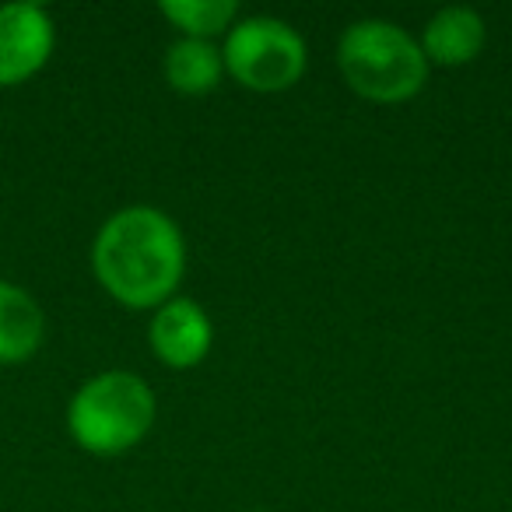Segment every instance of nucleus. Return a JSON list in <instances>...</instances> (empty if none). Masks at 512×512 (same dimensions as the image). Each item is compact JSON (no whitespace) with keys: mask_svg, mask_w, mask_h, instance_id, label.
<instances>
[{"mask_svg":"<svg viewBox=\"0 0 512 512\" xmlns=\"http://www.w3.org/2000/svg\"><path fill=\"white\" fill-rule=\"evenodd\" d=\"M92 267L102 288L123 306H162L183 278V235L176 221L155 207H123L95 235Z\"/></svg>","mask_w":512,"mask_h":512,"instance_id":"f257e3e1","label":"nucleus"},{"mask_svg":"<svg viewBox=\"0 0 512 512\" xmlns=\"http://www.w3.org/2000/svg\"><path fill=\"white\" fill-rule=\"evenodd\" d=\"M225 71L253 92H285L306 71V43L278 18H246L225 39Z\"/></svg>","mask_w":512,"mask_h":512,"instance_id":"20e7f679","label":"nucleus"},{"mask_svg":"<svg viewBox=\"0 0 512 512\" xmlns=\"http://www.w3.org/2000/svg\"><path fill=\"white\" fill-rule=\"evenodd\" d=\"M221 71H225V60H221V50L211 46V39L186 36L165 53V78L183 95H204L218 88Z\"/></svg>","mask_w":512,"mask_h":512,"instance_id":"1a4fd4ad","label":"nucleus"},{"mask_svg":"<svg viewBox=\"0 0 512 512\" xmlns=\"http://www.w3.org/2000/svg\"><path fill=\"white\" fill-rule=\"evenodd\" d=\"M43 309L22 288L0 281V362H25L43 344Z\"/></svg>","mask_w":512,"mask_h":512,"instance_id":"6e6552de","label":"nucleus"},{"mask_svg":"<svg viewBox=\"0 0 512 512\" xmlns=\"http://www.w3.org/2000/svg\"><path fill=\"white\" fill-rule=\"evenodd\" d=\"M211 320L193 299H169L151 320V348L172 369H190L211 351Z\"/></svg>","mask_w":512,"mask_h":512,"instance_id":"423d86ee","label":"nucleus"},{"mask_svg":"<svg viewBox=\"0 0 512 512\" xmlns=\"http://www.w3.org/2000/svg\"><path fill=\"white\" fill-rule=\"evenodd\" d=\"M155 421V393L134 372H102L74 393L67 428L88 453L116 456L148 435Z\"/></svg>","mask_w":512,"mask_h":512,"instance_id":"7ed1b4c3","label":"nucleus"},{"mask_svg":"<svg viewBox=\"0 0 512 512\" xmlns=\"http://www.w3.org/2000/svg\"><path fill=\"white\" fill-rule=\"evenodd\" d=\"M53 53V22L39 4L0 8V85L32 78Z\"/></svg>","mask_w":512,"mask_h":512,"instance_id":"39448f33","label":"nucleus"},{"mask_svg":"<svg viewBox=\"0 0 512 512\" xmlns=\"http://www.w3.org/2000/svg\"><path fill=\"white\" fill-rule=\"evenodd\" d=\"M337 64L344 81L372 102H404L418 95L428 78L421 46L404 29L379 18H365L344 29Z\"/></svg>","mask_w":512,"mask_h":512,"instance_id":"f03ea898","label":"nucleus"},{"mask_svg":"<svg viewBox=\"0 0 512 512\" xmlns=\"http://www.w3.org/2000/svg\"><path fill=\"white\" fill-rule=\"evenodd\" d=\"M484 39H488V29H484V18L474 8H442L425 25L421 53L432 64L460 67L470 64L484 50Z\"/></svg>","mask_w":512,"mask_h":512,"instance_id":"0eeeda50","label":"nucleus"},{"mask_svg":"<svg viewBox=\"0 0 512 512\" xmlns=\"http://www.w3.org/2000/svg\"><path fill=\"white\" fill-rule=\"evenodd\" d=\"M162 15L190 39H207L228 29L235 18V0H162Z\"/></svg>","mask_w":512,"mask_h":512,"instance_id":"9d476101","label":"nucleus"}]
</instances>
